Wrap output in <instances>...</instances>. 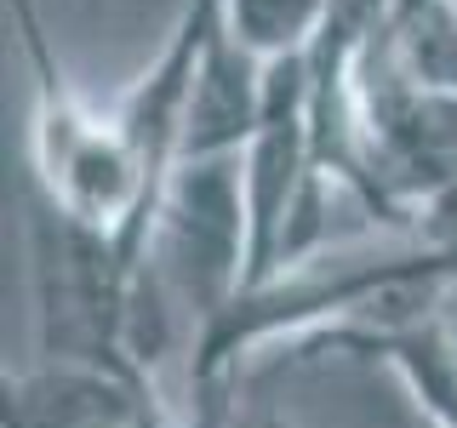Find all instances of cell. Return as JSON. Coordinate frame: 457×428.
I'll use <instances>...</instances> for the list:
<instances>
[{
  "instance_id": "5",
  "label": "cell",
  "mask_w": 457,
  "mask_h": 428,
  "mask_svg": "<svg viewBox=\"0 0 457 428\" xmlns=\"http://www.w3.org/2000/svg\"><path fill=\"white\" fill-rule=\"evenodd\" d=\"M337 0H223V29L263 63L309 52Z\"/></svg>"
},
{
  "instance_id": "2",
  "label": "cell",
  "mask_w": 457,
  "mask_h": 428,
  "mask_svg": "<svg viewBox=\"0 0 457 428\" xmlns=\"http://www.w3.org/2000/svg\"><path fill=\"white\" fill-rule=\"evenodd\" d=\"M132 275L137 263L126 257L120 240L63 218L46 194H35V206H29V280H35L40 360L143 377L132 366V349H126Z\"/></svg>"
},
{
  "instance_id": "7",
  "label": "cell",
  "mask_w": 457,
  "mask_h": 428,
  "mask_svg": "<svg viewBox=\"0 0 457 428\" xmlns=\"http://www.w3.org/2000/svg\"><path fill=\"white\" fill-rule=\"evenodd\" d=\"M206 428H303V423H292V417H275V411H240V406H228L218 423H206Z\"/></svg>"
},
{
  "instance_id": "4",
  "label": "cell",
  "mask_w": 457,
  "mask_h": 428,
  "mask_svg": "<svg viewBox=\"0 0 457 428\" xmlns=\"http://www.w3.org/2000/svg\"><path fill=\"white\" fill-rule=\"evenodd\" d=\"M361 360L389 366L395 377L406 383L411 406L428 411L435 428H457V337H452L446 314L400 325V332H389L383 342H371Z\"/></svg>"
},
{
  "instance_id": "1",
  "label": "cell",
  "mask_w": 457,
  "mask_h": 428,
  "mask_svg": "<svg viewBox=\"0 0 457 428\" xmlns=\"http://www.w3.org/2000/svg\"><path fill=\"white\" fill-rule=\"evenodd\" d=\"M12 23L23 40V63L35 75V120H29V160H35V189L52 200L63 218H75L97 235L120 240L137 263L149 218L161 206V177L143 160L137 137L126 132L114 103H86L63 80L40 23L35 0H6Z\"/></svg>"
},
{
  "instance_id": "6",
  "label": "cell",
  "mask_w": 457,
  "mask_h": 428,
  "mask_svg": "<svg viewBox=\"0 0 457 428\" xmlns=\"http://www.w3.org/2000/svg\"><path fill=\"white\" fill-rule=\"evenodd\" d=\"M411 235L457 257V177H452L440 194H428L423 206H418V223H411Z\"/></svg>"
},
{
  "instance_id": "3",
  "label": "cell",
  "mask_w": 457,
  "mask_h": 428,
  "mask_svg": "<svg viewBox=\"0 0 457 428\" xmlns=\"http://www.w3.org/2000/svg\"><path fill=\"white\" fill-rule=\"evenodd\" d=\"M171 411L183 406L166 399L161 383L149 377L40 360L18 377H6L0 428H161Z\"/></svg>"
}]
</instances>
